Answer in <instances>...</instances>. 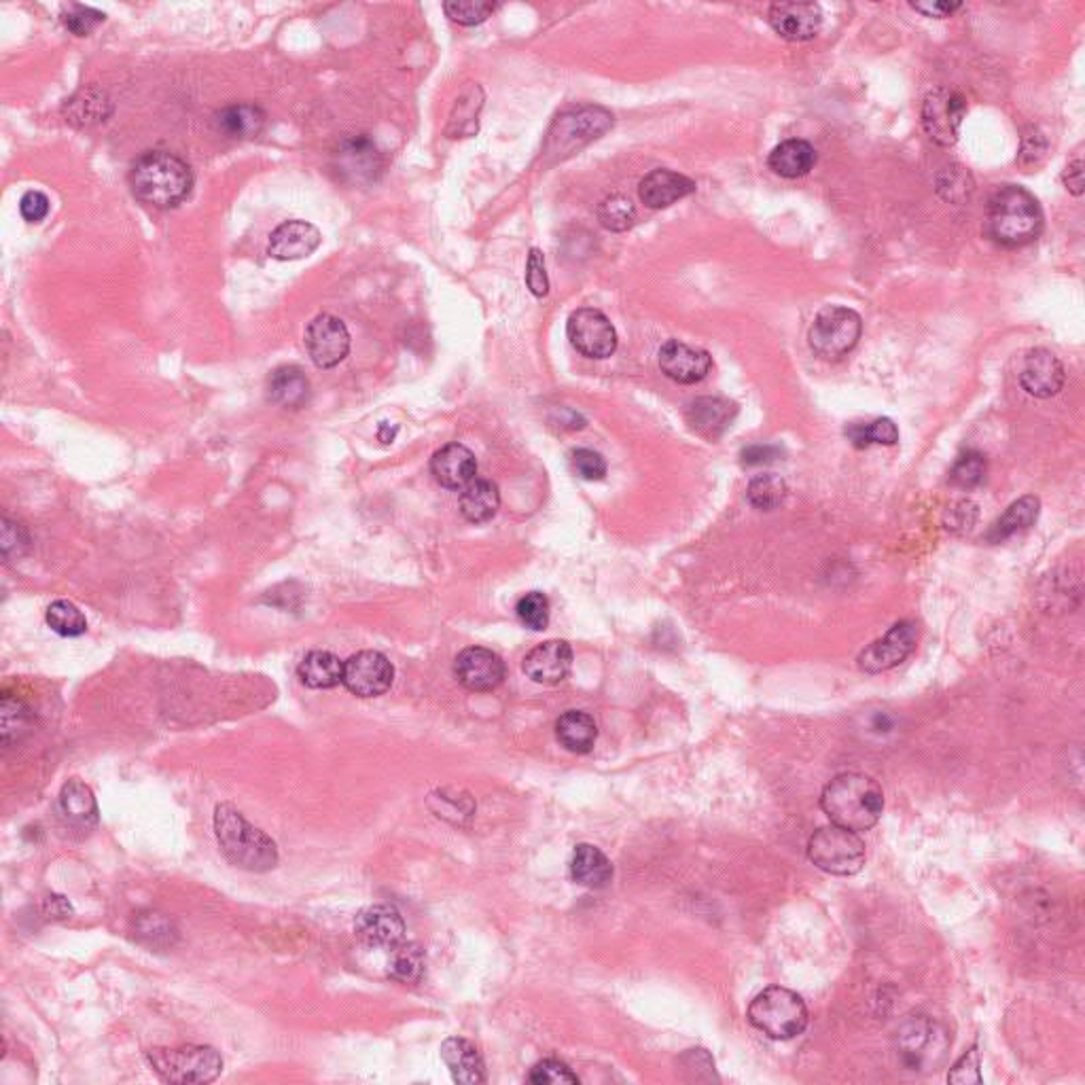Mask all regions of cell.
<instances>
[{
  "mask_svg": "<svg viewBox=\"0 0 1085 1085\" xmlns=\"http://www.w3.org/2000/svg\"><path fill=\"white\" fill-rule=\"evenodd\" d=\"M20 212L28 223H41L49 214V198L43 191H28L20 200Z\"/></svg>",
  "mask_w": 1085,
  "mask_h": 1085,
  "instance_id": "cell-52",
  "label": "cell"
},
{
  "mask_svg": "<svg viewBox=\"0 0 1085 1085\" xmlns=\"http://www.w3.org/2000/svg\"><path fill=\"white\" fill-rule=\"evenodd\" d=\"M695 183L692 179L672 172V170H653L641 181L639 198L651 210L669 209L674 202L692 195Z\"/></svg>",
  "mask_w": 1085,
  "mask_h": 1085,
  "instance_id": "cell-25",
  "label": "cell"
},
{
  "mask_svg": "<svg viewBox=\"0 0 1085 1085\" xmlns=\"http://www.w3.org/2000/svg\"><path fill=\"white\" fill-rule=\"evenodd\" d=\"M967 115L965 96L950 88L926 93L923 104V125L928 139L942 147L956 144L963 119Z\"/></svg>",
  "mask_w": 1085,
  "mask_h": 1085,
  "instance_id": "cell-11",
  "label": "cell"
},
{
  "mask_svg": "<svg viewBox=\"0 0 1085 1085\" xmlns=\"http://www.w3.org/2000/svg\"><path fill=\"white\" fill-rule=\"evenodd\" d=\"M916 643L918 624L912 620L900 622L858 655V669L867 674H880L895 669L914 653Z\"/></svg>",
  "mask_w": 1085,
  "mask_h": 1085,
  "instance_id": "cell-14",
  "label": "cell"
},
{
  "mask_svg": "<svg viewBox=\"0 0 1085 1085\" xmlns=\"http://www.w3.org/2000/svg\"><path fill=\"white\" fill-rule=\"evenodd\" d=\"M786 494H788V488H786L785 480H781L778 475H770V473L757 475L746 490L751 505L762 509V511H774V509L781 508L785 503Z\"/></svg>",
  "mask_w": 1085,
  "mask_h": 1085,
  "instance_id": "cell-40",
  "label": "cell"
},
{
  "mask_svg": "<svg viewBox=\"0 0 1085 1085\" xmlns=\"http://www.w3.org/2000/svg\"><path fill=\"white\" fill-rule=\"evenodd\" d=\"M736 405L719 399V396H700L690 403L687 408V422L692 424L693 431L704 435V438L716 439L723 435L734 418H736Z\"/></svg>",
  "mask_w": 1085,
  "mask_h": 1085,
  "instance_id": "cell-27",
  "label": "cell"
},
{
  "mask_svg": "<svg viewBox=\"0 0 1085 1085\" xmlns=\"http://www.w3.org/2000/svg\"><path fill=\"white\" fill-rule=\"evenodd\" d=\"M335 160H338V172L354 183L375 181L378 172L382 170L380 153L371 139H368V134L344 140L335 153Z\"/></svg>",
  "mask_w": 1085,
  "mask_h": 1085,
  "instance_id": "cell-23",
  "label": "cell"
},
{
  "mask_svg": "<svg viewBox=\"0 0 1085 1085\" xmlns=\"http://www.w3.org/2000/svg\"><path fill=\"white\" fill-rule=\"evenodd\" d=\"M494 9H496L494 2H482V0H452L443 4L445 16L461 26L485 22L494 13Z\"/></svg>",
  "mask_w": 1085,
  "mask_h": 1085,
  "instance_id": "cell-45",
  "label": "cell"
},
{
  "mask_svg": "<svg viewBox=\"0 0 1085 1085\" xmlns=\"http://www.w3.org/2000/svg\"><path fill=\"white\" fill-rule=\"evenodd\" d=\"M571 876L585 888H604L613 880V865L601 848L579 844L571 858Z\"/></svg>",
  "mask_w": 1085,
  "mask_h": 1085,
  "instance_id": "cell-31",
  "label": "cell"
},
{
  "mask_svg": "<svg viewBox=\"0 0 1085 1085\" xmlns=\"http://www.w3.org/2000/svg\"><path fill=\"white\" fill-rule=\"evenodd\" d=\"M555 736L566 751L585 755L596 744L599 725H596L594 716L587 715L583 711H566L555 723Z\"/></svg>",
  "mask_w": 1085,
  "mask_h": 1085,
  "instance_id": "cell-30",
  "label": "cell"
},
{
  "mask_svg": "<svg viewBox=\"0 0 1085 1085\" xmlns=\"http://www.w3.org/2000/svg\"><path fill=\"white\" fill-rule=\"evenodd\" d=\"M441 1058L456 1084L475 1085L485 1082V1064L480 1049L471 1041L450 1037L441 1045Z\"/></svg>",
  "mask_w": 1085,
  "mask_h": 1085,
  "instance_id": "cell-26",
  "label": "cell"
},
{
  "mask_svg": "<svg viewBox=\"0 0 1085 1085\" xmlns=\"http://www.w3.org/2000/svg\"><path fill=\"white\" fill-rule=\"evenodd\" d=\"M268 396L284 410H300L310 399V380L295 365L278 368L268 380Z\"/></svg>",
  "mask_w": 1085,
  "mask_h": 1085,
  "instance_id": "cell-29",
  "label": "cell"
},
{
  "mask_svg": "<svg viewBox=\"0 0 1085 1085\" xmlns=\"http://www.w3.org/2000/svg\"><path fill=\"white\" fill-rule=\"evenodd\" d=\"M431 473L438 484L448 490L466 488L478 475L475 454L461 443H450L435 452L431 461Z\"/></svg>",
  "mask_w": 1085,
  "mask_h": 1085,
  "instance_id": "cell-24",
  "label": "cell"
},
{
  "mask_svg": "<svg viewBox=\"0 0 1085 1085\" xmlns=\"http://www.w3.org/2000/svg\"><path fill=\"white\" fill-rule=\"evenodd\" d=\"M454 674L471 692H492L505 681V662L499 653L484 647H469L459 653Z\"/></svg>",
  "mask_w": 1085,
  "mask_h": 1085,
  "instance_id": "cell-16",
  "label": "cell"
},
{
  "mask_svg": "<svg viewBox=\"0 0 1085 1085\" xmlns=\"http://www.w3.org/2000/svg\"><path fill=\"white\" fill-rule=\"evenodd\" d=\"M571 464H573V471L577 473L581 480H587V482H601L606 475V461L602 459V454L594 452V450H587V448H579L573 454H571Z\"/></svg>",
  "mask_w": 1085,
  "mask_h": 1085,
  "instance_id": "cell-49",
  "label": "cell"
},
{
  "mask_svg": "<svg viewBox=\"0 0 1085 1085\" xmlns=\"http://www.w3.org/2000/svg\"><path fill=\"white\" fill-rule=\"evenodd\" d=\"M778 456H781V450L774 445H751V448L742 450V462L749 466L776 461Z\"/></svg>",
  "mask_w": 1085,
  "mask_h": 1085,
  "instance_id": "cell-54",
  "label": "cell"
},
{
  "mask_svg": "<svg viewBox=\"0 0 1085 1085\" xmlns=\"http://www.w3.org/2000/svg\"><path fill=\"white\" fill-rule=\"evenodd\" d=\"M613 128V115L602 107H579L569 109L557 119L547 134L543 153L554 162H562L575 155L590 142L601 139Z\"/></svg>",
  "mask_w": 1085,
  "mask_h": 1085,
  "instance_id": "cell-8",
  "label": "cell"
},
{
  "mask_svg": "<svg viewBox=\"0 0 1085 1085\" xmlns=\"http://www.w3.org/2000/svg\"><path fill=\"white\" fill-rule=\"evenodd\" d=\"M426 970L424 950L418 944H399L393 947V956L389 963V975L401 984H416L422 979Z\"/></svg>",
  "mask_w": 1085,
  "mask_h": 1085,
  "instance_id": "cell-37",
  "label": "cell"
},
{
  "mask_svg": "<svg viewBox=\"0 0 1085 1085\" xmlns=\"http://www.w3.org/2000/svg\"><path fill=\"white\" fill-rule=\"evenodd\" d=\"M1064 373L1063 363L1058 356L1045 348H1035L1026 354L1024 365L1019 371V384L1022 389L1037 399H1049L1063 391Z\"/></svg>",
  "mask_w": 1085,
  "mask_h": 1085,
  "instance_id": "cell-19",
  "label": "cell"
},
{
  "mask_svg": "<svg viewBox=\"0 0 1085 1085\" xmlns=\"http://www.w3.org/2000/svg\"><path fill=\"white\" fill-rule=\"evenodd\" d=\"M566 335L573 348L587 359H609L617 350V331L596 308H581L569 317Z\"/></svg>",
  "mask_w": 1085,
  "mask_h": 1085,
  "instance_id": "cell-12",
  "label": "cell"
},
{
  "mask_svg": "<svg viewBox=\"0 0 1085 1085\" xmlns=\"http://www.w3.org/2000/svg\"><path fill=\"white\" fill-rule=\"evenodd\" d=\"M529 1082L536 1085L579 1084V1077L562 1061L547 1058L532 1066Z\"/></svg>",
  "mask_w": 1085,
  "mask_h": 1085,
  "instance_id": "cell-46",
  "label": "cell"
},
{
  "mask_svg": "<svg viewBox=\"0 0 1085 1085\" xmlns=\"http://www.w3.org/2000/svg\"><path fill=\"white\" fill-rule=\"evenodd\" d=\"M751 1024L774 1041L800 1037L808 1028L806 1001L788 988L770 986L757 994L749 1007Z\"/></svg>",
  "mask_w": 1085,
  "mask_h": 1085,
  "instance_id": "cell-6",
  "label": "cell"
},
{
  "mask_svg": "<svg viewBox=\"0 0 1085 1085\" xmlns=\"http://www.w3.org/2000/svg\"><path fill=\"white\" fill-rule=\"evenodd\" d=\"M305 348L317 368H338L350 352L346 324L333 314H319L305 329Z\"/></svg>",
  "mask_w": 1085,
  "mask_h": 1085,
  "instance_id": "cell-15",
  "label": "cell"
},
{
  "mask_svg": "<svg viewBox=\"0 0 1085 1085\" xmlns=\"http://www.w3.org/2000/svg\"><path fill=\"white\" fill-rule=\"evenodd\" d=\"M147 1061L168 1084H210L223 1071V1058L210 1045L153 1047Z\"/></svg>",
  "mask_w": 1085,
  "mask_h": 1085,
  "instance_id": "cell-7",
  "label": "cell"
},
{
  "mask_svg": "<svg viewBox=\"0 0 1085 1085\" xmlns=\"http://www.w3.org/2000/svg\"><path fill=\"white\" fill-rule=\"evenodd\" d=\"M660 370L676 384H697L713 368V356L702 348L670 340L657 352Z\"/></svg>",
  "mask_w": 1085,
  "mask_h": 1085,
  "instance_id": "cell-17",
  "label": "cell"
},
{
  "mask_svg": "<svg viewBox=\"0 0 1085 1085\" xmlns=\"http://www.w3.org/2000/svg\"><path fill=\"white\" fill-rule=\"evenodd\" d=\"M46 622L56 634L67 639H74L88 632L86 615L69 601L51 602L47 609Z\"/></svg>",
  "mask_w": 1085,
  "mask_h": 1085,
  "instance_id": "cell-39",
  "label": "cell"
},
{
  "mask_svg": "<svg viewBox=\"0 0 1085 1085\" xmlns=\"http://www.w3.org/2000/svg\"><path fill=\"white\" fill-rule=\"evenodd\" d=\"M501 508L499 485L490 480H473L462 490L461 513L471 524L490 522Z\"/></svg>",
  "mask_w": 1085,
  "mask_h": 1085,
  "instance_id": "cell-34",
  "label": "cell"
},
{
  "mask_svg": "<svg viewBox=\"0 0 1085 1085\" xmlns=\"http://www.w3.org/2000/svg\"><path fill=\"white\" fill-rule=\"evenodd\" d=\"M214 835L221 853L240 870L265 874L278 865L277 842L253 827L231 804H221L214 810Z\"/></svg>",
  "mask_w": 1085,
  "mask_h": 1085,
  "instance_id": "cell-4",
  "label": "cell"
},
{
  "mask_svg": "<svg viewBox=\"0 0 1085 1085\" xmlns=\"http://www.w3.org/2000/svg\"><path fill=\"white\" fill-rule=\"evenodd\" d=\"M394 669L380 651H359L344 662L342 683L356 697H378L393 687Z\"/></svg>",
  "mask_w": 1085,
  "mask_h": 1085,
  "instance_id": "cell-13",
  "label": "cell"
},
{
  "mask_svg": "<svg viewBox=\"0 0 1085 1085\" xmlns=\"http://www.w3.org/2000/svg\"><path fill=\"white\" fill-rule=\"evenodd\" d=\"M947 1082L950 1084H982V1075H979V1052H977V1045H973L970 1052L965 1056H961L956 1064L950 1068V1075H947Z\"/></svg>",
  "mask_w": 1085,
  "mask_h": 1085,
  "instance_id": "cell-50",
  "label": "cell"
},
{
  "mask_svg": "<svg viewBox=\"0 0 1085 1085\" xmlns=\"http://www.w3.org/2000/svg\"><path fill=\"white\" fill-rule=\"evenodd\" d=\"M963 4L961 2H912V9L921 11L926 18H950L954 11H958Z\"/></svg>",
  "mask_w": 1085,
  "mask_h": 1085,
  "instance_id": "cell-55",
  "label": "cell"
},
{
  "mask_svg": "<svg viewBox=\"0 0 1085 1085\" xmlns=\"http://www.w3.org/2000/svg\"><path fill=\"white\" fill-rule=\"evenodd\" d=\"M846 435L853 441V445L863 450L870 445H895L900 441V429L891 418H877L874 422H855L846 429Z\"/></svg>",
  "mask_w": 1085,
  "mask_h": 1085,
  "instance_id": "cell-38",
  "label": "cell"
},
{
  "mask_svg": "<svg viewBox=\"0 0 1085 1085\" xmlns=\"http://www.w3.org/2000/svg\"><path fill=\"white\" fill-rule=\"evenodd\" d=\"M808 858L821 872H827L832 876H855L865 865L867 851L858 833L848 832L832 823L812 833Z\"/></svg>",
  "mask_w": 1085,
  "mask_h": 1085,
  "instance_id": "cell-9",
  "label": "cell"
},
{
  "mask_svg": "<svg viewBox=\"0 0 1085 1085\" xmlns=\"http://www.w3.org/2000/svg\"><path fill=\"white\" fill-rule=\"evenodd\" d=\"M770 26L793 43L810 41L823 26V11L814 2H778L770 9Z\"/></svg>",
  "mask_w": 1085,
  "mask_h": 1085,
  "instance_id": "cell-20",
  "label": "cell"
},
{
  "mask_svg": "<svg viewBox=\"0 0 1085 1085\" xmlns=\"http://www.w3.org/2000/svg\"><path fill=\"white\" fill-rule=\"evenodd\" d=\"M526 284L534 298H545L550 293V278L545 272V257L539 249H531L526 263Z\"/></svg>",
  "mask_w": 1085,
  "mask_h": 1085,
  "instance_id": "cell-51",
  "label": "cell"
},
{
  "mask_svg": "<svg viewBox=\"0 0 1085 1085\" xmlns=\"http://www.w3.org/2000/svg\"><path fill=\"white\" fill-rule=\"evenodd\" d=\"M265 111L257 104H231L214 115V125L231 139H249L263 130Z\"/></svg>",
  "mask_w": 1085,
  "mask_h": 1085,
  "instance_id": "cell-35",
  "label": "cell"
},
{
  "mask_svg": "<svg viewBox=\"0 0 1085 1085\" xmlns=\"http://www.w3.org/2000/svg\"><path fill=\"white\" fill-rule=\"evenodd\" d=\"M863 321L855 310L844 305L823 308L810 326V348L827 361L846 356L858 344Z\"/></svg>",
  "mask_w": 1085,
  "mask_h": 1085,
  "instance_id": "cell-10",
  "label": "cell"
},
{
  "mask_svg": "<svg viewBox=\"0 0 1085 1085\" xmlns=\"http://www.w3.org/2000/svg\"><path fill=\"white\" fill-rule=\"evenodd\" d=\"M1043 231V210L1037 198L1019 185L998 187L986 207V233L996 244L1019 249L1035 242Z\"/></svg>",
  "mask_w": 1085,
  "mask_h": 1085,
  "instance_id": "cell-3",
  "label": "cell"
},
{
  "mask_svg": "<svg viewBox=\"0 0 1085 1085\" xmlns=\"http://www.w3.org/2000/svg\"><path fill=\"white\" fill-rule=\"evenodd\" d=\"M64 20V26L69 28L72 34L77 37H88L92 32L93 28L98 23L104 22L107 16L93 7H86V4H70L69 11H64L62 16Z\"/></svg>",
  "mask_w": 1085,
  "mask_h": 1085,
  "instance_id": "cell-47",
  "label": "cell"
},
{
  "mask_svg": "<svg viewBox=\"0 0 1085 1085\" xmlns=\"http://www.w3.org/2000/svg\"><path fill=\"white\" fill-rule=\"evenodd\" d=\"M821 808L837 827L855 833L870 832L882 818L884 793L872 776L844 772L823 788Z\"/></svg>",
  "mask_w": 1085,
  "mask_h": 1085,
  "instance_id": "cell-1",
  "label": "cell"
},
{
  "mask_svg": "<svg viewBox=\"0 0 1085 1085\" xmlns=\"http://www.w3.org/2000/svg\"><path fill=\"white\" fill-rule=\"evenodd\" d=\"M599 221H601L604 230L617 231V233L627 231L636 221V209L630 202V198H625L622 193H615V195H609L606 200H602V204L599 207Z\"/></svg>",
  "mask_w": 1085,
  "mask_h": 1085,
  "instance_id": "cell-41",
  "label": "cell"
},
{
  "mask_svg": "<svg viewBox=\"0 0 1085 1085\" xmlns=\"http://www.w3.org/2000/svg\"><path fill=\"white\" fill-rule=\"evenodd\" d=\"M130 187L140 202L155 209H174L193 189V170L170 151H147L132 163Z\"/></svg>",
  "mask_w": 1085,
  "mask_h": 1085,
  "instance_id": "cell-2",
  "label": "cell"
},
{
  "mask_svg": "<svg viewBox=\"0 0 1085 1085\" xmlns=\"http://www.w3.org/2000/svg\"><path fill=\"white\" fill-rule=\"evenodd\" d=\"M770 168L783 179L806 177L816 163V151L808 140L791 139L774 147L770 153Z\"/></svg>",
  "mask_w": 1085,
  "mask_h": 1085,
  "instance_id": "cell-32",
  "label": "cell"
},
{
  "mask_svg": "<svg viewBox=\"0 0 1085 1085\" xmlns=\"http://www.w3.org/2000/svg\"><path fill=\"white\" fill-rule=\"evenodd\" d=\"M952 1037L946 1026L926 1016L907 1017L895 1033L900 1063L914 1073H933L946 1063Z\"/></svg>",
  "mask_w": 1085,
  "mask_h": 1085,
  "instance_id": "cell-5",
  "label": "cell"
},
{
  "mask_svg": "<svg viewBox=\"0 0 1085 1085\" xmlns=\"http://www.w3.org/2000/svg\"><path fill=\"white\" fill-rule=\"evenodd\" d=\"M1045 139L1041 137L1037 130H1033L1031 134H1026L1024 140H1022V151H1019V163L1024 165H1037L1041 160L1045 158Z\"/></svg>",
  "mask_w": 1085,
  "mask_h": 1085,
  "instance_id": "cell-53",
  "label": "cell"
},
{
  "mask_svg": "<svg viewBox=\"0 0 1085 1085\" xmlns=\"http://www.w3.org/2000/svg\"><path fill=\"white\" fill-rule=\"evenodd\" d=\"M321 231L308 221H287L272 231L268 242V254L277 261H298L310 257L321 247Z\"/></svg>",
  "mask_w": 1085,
  "mask_h": 1085,
  "instance_id": "cell-22",
  "label": "cell"
},
{
  "mask_svg": "<svg viewBox=\"0 0 1085 1085\" xmlns=\"http://www.w3.org/2000/svg\"><path fill=\"white\" fill-rule=\"evenodd\" d=\"M520 624L526 625L529 630L541 632L550 624V601L541 592H531L522 596L515 606Z\"/></svg>",
  "mask_w": 1085,
  "mask_h": 1085,
  "instance_id": "cell-44",
  "label": "cell"
},
{
  "mask_svg": "<svg viewBox=\"0 0 1085 1085\" xmlns=\"http://www.w3.org/2000/svg\"><path fill=\"white\" fill-rule=\"evenodd\" d=\"M298 676L310 690H331L342 683L344 662L331 651H310L301 660Z\"/></svg>",
  "mask_w": 1085,
  "mask_h": 1085,
  "instance_id": "cell-33",
  "label": "cell"
},
{
  "mask_svg": "<svg viewBox=\"0 0 1085 1085\" xmlns=\"http://www.w3.org/2000/svg\"><path fill=\"white\" fill-rule=\"evenodd\" d=\"M1039 511L1041 501L1037 496L1017 499L1016 503H1012L1007 511L996 520V524L988 532V539L993 543H1001V541L1014 536L1016 532L1035 526V522L1039 520Z\"/></svg>",
  "mask_w": 1085,
  "mask_h": 1085,
  "instance_id": "cell-36",
  "label": "cell"
},
{
  "mask_svg": "<svg viewBox=\"0 0 1085 1085\" xmlns=\"http://www.w3.org/2000/svg\"><path fill=\"white\" fill-rule=\"evenodd\" d=\"M60 814L72 830L92 832L98 825V804L92 788L77 778L69 781L60 793Z\"/></svg>",
  "mask_w": 1085,
  "mask_h": 1085,
  "instance_id": "cell-28",
  "label": "cell"
},
{
  "mask_svg": "<svg viewBox=\"0 0 1085 1085\" xmlns=\"http://www.w3.org/2000/svg\"><path fill=\"white\" fill-rule=\"evenodd\" d=\"M986 478V459L979 452H967L954 462L950 471V482L963 490H973Z\"/></svg>",
  "mask_w": 1085,
  "mask_h": 1085,
  "instance_id": "cell-43",
  "label": "cell"
},
{
  "mask_svg": "<svg viewBox=\"0 0 1085 1085\" xmlns=\"http://www.w3.org/2000/svg\"><path fill=\"white\" fill-rule=\"evenodd\" d=\"M573 669V649L566 641H547L524 657V674L539 685H557Z\"/></svg>",
  "mask_w": 1085,
  "mask_h": 1085,
  "instance_id": "cell-21",
  "label": "cell"
},
{
  "mask_svg": "<svg viewBox=\"0 0 1085 1085\" xmlns=\"http://www.w3.org/2000/svg\"><path fill=\"white\" fill-rule=\"evenodd\" d=\"M937 191L944 193V198L950 202H961V200L970 198V193L973 191L970 172H965L958 165L947 168L946 172L937 179Z\"/></svg>",
  "mask_w": 1085,
  "mask_h": 1085,
  "instance_id": "cell-48",
  "label": "cell"
},
{
  "mask_svg": "<svg viewBox=\"0 0 1085 1085\" xmlns=\"http://www.w3.org/2000/svg\"><path fill=\"white\" fill-rule=\"evenodd\" d=\"M1064 185L1066 189L1073 193V195H1082L1084 193V162L1077 160V162L1071 163L1066 170H1064Z\"/></svg>",
  "mask_w": 1085,
  "mask_h": 1085,
  "instance_id": "cell-56",
  "label": "cell"
},
{
  "mask_svg": "<svg viewBox=\"0 0 1085 1085\" xmlns=\"http://www.w3.org/2000/svg\"><path fill=\"white\" fill-rule=\"evenodd\" d=\"M354 931L368 946L393 950L405 940V921L394 905L378 903L365 907L356 916Z\"/></svg>",
  "mask_w": 1085,
  "mask_h": 1085,
  "instance_id": "cell-18",
  "label": "cell"
},
{
  "mask_svg": "<svg viewBox=\"0 0 1085 1085\" xmlns=\"http://www.w3.org/2000/svg\"><path fill=\"white\" fill-rule=\"evenodd\" d=\"M0 721H2V744L9 746L11 742L20 740L28 730V709L22 700L4 693L0 702Z\"/></svg>",
  "mask_w": 1085,
  "mask_h": 1085,
  "instance_id": "cell-42",
  "label": "cell"
}]
</instances>
